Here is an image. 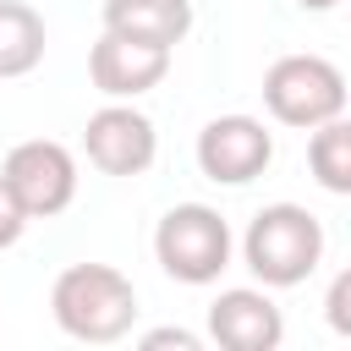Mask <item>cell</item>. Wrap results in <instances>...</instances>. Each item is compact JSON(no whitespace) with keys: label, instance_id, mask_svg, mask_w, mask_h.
Returning <instances> with one entry per match:
<instances>
[{"label":"cell","instance_id":"cell-1","mask_svg":"<svg viewBox=\"0 0 351 351\" xmlns=\"http://www.w3.org/2000/svg\"><path fill=\"white\" fill-rule=\"evenodd\" d=\"M49 313L55 324L82 340V346H110L121 335H132L137 324V291L115 263H71L55 274L49 291Z\"/></svg>","mask_w":351,"mask_h":351},{"label":"cell","instance_id":"cell-2","mask_svg":"<svg viewBox=\"0 0 351 351\" xmlns=\"http://www.w3.org/2000/svg\"><path fill=\"white\" fill-rule=\"evenodd\" d=\"M318 258H324V225L302 203H269V208H258L252 225H247V236H241V263L269 291L302 285L318 269Z\"/></svg>","mask_w":351,"mask_h":351},{"label":"cell","instance_id":"cell-3","mask_svg":"<svg viewBox=\"0 0 351 351\" xmlns=\"http://www.w3.org/2000/svg\"><path fill=\"white\" fill-rule=\"evenodd\" d=\"M230 225L208 203H176L154 225V258L181 285H214L230 269Z\"/></svg>","mask_w":351,"mask_h":351},{"label":"cell","instance_id":"cell-4","mask_svg":"<svg viewBox=\"0 0 351 351\" xmlns=\"http://www.w3.org/2000/svg\"><path fill=\"white\" fill-rule=\"evenodd\" d=\"M263 104L280 126L313 132V126L346 115V77L324 55H280L263 71Z\"/></svg>","mask_w":351,"mask_h":351},{"label":"cell","instance_id":"cell-5","mask_svg":"<svg viewBox=\"0 0 351 351\" xmlns=\"http://www.w3.org/2000/svg\"><path fill=\"white\" fill-rule=\"evenodd\" d=\"M5 186L16 192V203L27 208V219H55L60 208H71L77 197V159L66 143L55 137H27L5 154L0 165Z\"/></svg>","mask_w":351,"mask_h":351},{"label":"cell","instance_id":"cell-6","mask_svg":"<svg viewBox=\"0 0 351 351\" xmlns=\"http://www.w3.org/2000/svg\"><path fill=\"white\" fill-rule=\"evenodd\" d=\"M82 148H88V165L104 176H143L159 154V132L132 99H110L104 110L88 115Z\"/></svg>","mask_w":351,"mask_h":351},{"label":"cell","instance_id":"cell-7","mask_svg":"<svg viewBox=\"0 0 351 351\" xmlns=\"http://www.w3.org/2000/svg\"><path fill=\"white\" fill-rule=\"evenodd\" d=\"M274 159V132L258 115H214L197 132V170L219 186H247Z\"/></svg>","mask_w":351,"mask_h":351},{"label":"cell","instance_id":"cell-8","mask_svg":"<svg viewBox=\"0 0 351 351\" xmlns=\"http://www.w3.org/2000/svg\"><path fill=\"white\" fill-rule=\"evenodd\" d=\"M170 71V44H148V38H126V33H110L88 49V77L104 99H137L148 88H159Z\"/></svg>","mask_w":351,"mask_h":351},{"label":"cell","instance_id":"cell-9","mask_svg":"<svg viewBox=\"0 0 351 351\" xmlns=\"http://www.w3.org/2000/svg\"><path fill=\"white\" fill-rule=\"evenodd\" d=\"M208 340L225 351H274L285 340V313L274 307L269 285H230L208 302Z\"/></svg>","mask_w":351,"mask_h":351},{"label":"cell","instance_id":"cell-10","mask_svg":"<svg viewBox=\"0 0 351 351\" xmlns=\"http://www.w3.org/2000/svg\"><path fill=\"white\" fill-rule=\"evenodd\" d=\"M104 27L176 49L192 33V0H104Z\"/></svg>","mask_w":351,"mask_h":351},{"label":"cell","instance_id":"cell-11","mask_svg":"<svg viewBox=\"0 0 351 351\" xmlns=\"http://www.w3.org/2000/svg\"><path fill=\"white\" fill-rule=\"evenodd\" d=\"M44 16L27 0H0V77H27L44 60Z\"/></svg>","mask_w":351,"mask_h":351},{"label":"cell","instance_id":"cell-12","mask_svg":"<svg viewBox=\"0 0 351 351\" xmlns=\"http://www.w3.org/2000/svg\"><path fill=\"white\" fill-rule=\"evenodd\" d=\"M307 170H313V181L324 192L351 197V121L346 115L313 126V137H307Z\"/></svg>","mask_w":351,"mask_h":351},{"label":"cell","instance_id":"cell-13","mask_svg":"<svg viewBox=\"0 0 351 351\" xmlns=\"http://www.w3.org/2000/svg\"><path fill=\"white\" fill-rule=\"evenodd\" d=\"M324 318H329L335 335L351 340V269H340V274L329 280V291H324Z\"/></svg>","mask_w":351,"mask_h":351},{"label":"cell","instance_id":"cell-14","mask_svg":"<svg viewBox=\"0 0 351 351\" xmlns=\"http://www.w3.org/2000/svg\"><path fill=\"white\" fill-rule=\"evenodd\" d=\"M22 230H27V208L16 203V192L5 186V176H0V252L5 247H16L22 241Z\"/></svg>","mask_w":351,"mask_h":351},{"label":"cell","instance_id":"cell-15","mask_svg":"<svg viewBox=\"0 0 351 351\" xmlns=\"http://www.w3.org/2000/svg\"><path fill=\"white\" fill-rule=\"evenodd\" d=\"M165 346H176V351H197L203 335H192V329H148V335H143V351H165Z\"/></svg>","mask_w":351,"mask_h":351},{"label":"cell","instance_id":"cell-16","mask_svg":"<svg viewBox=\"0 0 351 351\" xmlns=\"http://www.w3.org/2000/svg\"><path fill=\"white\" fill-rule=\"evenodd\" d=\"M296 5H302V11H335L340 0H296Z\"/></svg>","mask_w":351,"mask_h":351}]
</instances>
